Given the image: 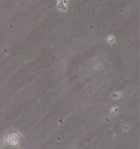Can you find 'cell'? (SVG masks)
I'll list each match as a JSON object with an SVG mask.
<instances>
[{
  "label": "cell",
  "mask_w": 140,
  "mask_h": 149,
  "mask_svg": "<svg viewBox=\"0 0 140 149\" xmlns=\"http://www.w3.org/2000/svg\"><path fill=\"white\" fill-rule=\"evenodd\" d=\"M19 141V138L18 136L16 134H11L8 136V142L12 144V145H15Z\"/></svg>",
  "instance_id": "1"
}]
</instances>
